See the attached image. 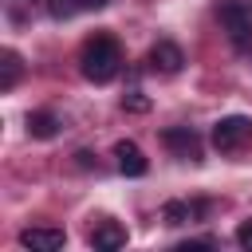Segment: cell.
<instances>
[{"mask_svg":"<svg viewBox=\"0 0 252 252\" xmlns=\"http://www.w3.org/2000/svg\"><path fill=\"white\" fill-rule=\"evenodd\" d=\"M79 63H83V75H87L91 83H110V79L118 75V67H122V47H118L114 35L98 32V35H91V39L83 43Z\"/></svg>","mask_w":252,"mask_h":252,"instance_id":"cell-1","label":"cell"},{"mask_svg":"<svg viewBox=\"0 0 252 252\" xmlns=\"http://www.w3.org/2000/svg\"><path fill=\"white\" fill-rule=\"evenodd\" d=\"M217 20L228 32L232 47H248L252 43V4L248 0H220L217 4Z\"/></svg>","mask_w":252,"mask_h":252,"instance_id":"cell-2","label":"cell"},{"mask_svg":"<svg viewBox=\"0 0 252 252\" xmlns=\"http://www.w3.org/2000/svg\"><path fill=\"white\" fill-rule=\"evenodd\" d=\"M248 138H252V122L244 114H228V118H217L213 122V146L220 154H236Z\"/></svg>","mask_w":252,"mask_h":252,"instance_id":"cell-3","label":"cell"},{"mask_svg":"<svg viewBox=\"0 0 252 252\" xmlns=\"http://www.w3.org/2000/svg\"><path fill=\"white\" fill-rule=\"evenodd\" d=\"M150 67L161 71V75H177V71L185 67V51H181L173 39H158V43L150 47Z\"/></svg>","mask_w":252,"mask_h":252,"instance_id":"cell-4","label":"cell"},{"mask_svg":"<svg viewBox=\"0 0 252 252\" xmlns=\"http://www.w3.org/2000/svg\"><path fill=\"white\" fill-rule=\"evenodd\" d=\"M161 142L177 154V158H189V161H201V138L189 130V126H169L161 130Z\"/></svg>","mask_w":252,"mask_h":252,"instance_id":"cell-5","label":"cell"},{"mask_svg":"<svg viewBox=\"0 0 252 252\" xmlns=\"http://www.w3.org/2000/svg\"><path fill=\"white\" fill-rule=\"evenodd\" d=\"M20 244L32 248V252H59L67 244V232L63 228H24L20 232Z\"/></svg>","mask_w":252,"mask_h":252,"instance_id":"cell-6","label":"cell"},{"mask_svg":"<svg viewBox=\"0 0 252 252\" xmlns=\"http://www.w3.org/2000/svg\"><path fill=\"white\" fill-rule=\"evenodd\" d=\"M114 158H118V169H122L126 177H142V173L150 169L146 154H142L134 142H118V146H114Z\"/></svg>","mask_w":252,"mask_h":252,"instance_id":"cell-7","label":"cell"},{"mask_svg":"<svg viewBox=\"0 0 252 252\" xmlns=\"http://www.w3.org/2000/svg\"><path fill=\"white\" fill-rule=\"evenodd\" d=\"M91 244H94V248H102V252H114V248H122V244H126V228H122L118 220H102V224H94Z\"/></svg>","mask_w":252,"mask_h":252,"instance_id":"cell-8","label":"cell"},{"mask_svg":"<svg viewBox=\"0 0 252 252\" xmlns=\"http://www.w3.org/2000/svg\"><path fill=\"white\" fill-rule=\"evenodd\" d=\"M28 134L32 138H55L59 134V118L51 114V110H35V114H28Z\"/></svg>","mask_w":252,"mask_h":252,"instance_id":"cell-9","label":"cell"},{"mask_svg":"<svg viewBox=\"0 0 252 252\" xmlns=\"http://www.w3.org/2000/svg\"><path fill=\"white\" fill-rule=\"evenodd\" d=\"M197 213H201V205H189V201H165L161 205V220L165 224H189Z\"/></svg>","mask_w":252,"mask_h":252,"instance_id":"cell-10","label":"cell"},{"mask_svg":"<svg viewBox=\"0 0 252 252\" xmlns=\"http://www.w3.org/2000/svg\"><path fill=\"white\" fill-rule=\"evenodd\" d=\"M16 79H20V55H16V51H4V79H0V87L12 91Z\"/></svg>","mask_w":252,"mask_h":252,"instance_id":"cell-11","label":"cell"},{"mask_svg":"<svg viewBox=\"0 0 252 252\" xmlns=\"http://www.w3.org/2000/svg\"><path fill=\"white\" fill-rule=\"evenodd\" d=\"M47 12L55 20H71L75 12H83V0H47Z\"/></svg>","mask_w":252,"mask_h":252,"instance_id":"cell-12","label":"cell"},{"mask_svg":"<svg viewBox=\"0 0 252 252\" xmlns=\"http://www.w3.org/2000/svg\"><path fill=\"white\" fill-rule=\"evenodd\" d=\"M122 110H134V114H146V110H150V98H146L142 91H130V94H122Z\"/></svg>","mask_w":252,"mask_h":252,"instance_id":"cell-13","label":"cell"},{"mask_svg":"<svg viewBox=\"0 0 252 252\" xmlns=\"http://www.w3.org/2000/svg\"><path fill=\"white\" fill-rule=\"evenodd\" d=\"M236 244H240L244 252H252V220H244V224L236 228Z\"/></svg>","mask_w":252,"mask_h":252,"instance_id":"cell-14","label":"cell"},{"mask_svg":"<svg viewBox=\"0 0 252 252\" xmlns=\"http://www.w3.org/2000/svg\"><path fill=\"white\" fill-rule=\"evenodd\" d=\"M110 0H83V8H91V12H98V8H106Z\"/></svg>","mask_w":252,"mask_h":252,"instance_id":"cell-15","label":"cell"}]
</instances>
